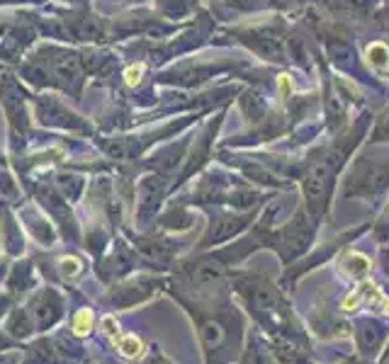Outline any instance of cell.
<instances>
[{"label": "cell", "mask_w": 389, "mask_h": 364, "mask_svg": "<svg viewBox=\"0 0 389 364\" xmlns=\"http://www.w3.org/2000/svg\"><path fill=\"white\" fill-rule=\"evenodd\" d=\"M275 3H280V5H285V3H290V0H275Z\"/></svg>", "instance_id": "2e32d148"}, {"label": "cell", "mask_w": 389, "mask_h": 364, "mask_svg": "<svg viewBox=\"0 0 389 364\" xmlns=\"http://www.w3.org/2000/svg\"><path fill=\"white\" fill-rule=\"evenodd\" d=\"M199 335H202L204 345H207L209 350H214V347H219V345L224 342V330H222V326H219V323H214V321L202 323V330H199Z\"/></svg>", "instance_id": "52a82bcc"}, {"label": "cell", "mask_w": 389, "mask_h": 364, "mask_svg": "<svg viewBox=\"0 0 389 364\" xmlns=\"http://www.w3.org/2000/svg\"><path fill=\"white\" fill-rule=\"evenodd\" d=\"M10 345V340H8V335L5 333H0V350H5V347Z\"/></svg>", "instance_id": "5bb4252c"}, {"label": "cell", "mask_w": 389, "mask_h": 364, "mask_svg": "<svg viewBox=\"0 0 389 364\" xmlns=\"http://www.w3.org/2000/svg\"><path fill=\"white\" fill-rule=\"evenodd\" d=\"M29 314H32L37 330H49V328H54L56 323L61 321V316H64V301H61V296L56 294V291L44 289L34 296L32 306H29Z\"/></svg>", "instance_id": "6da1fadb"}, {"label": "cell", "mask_w": 389, "mask_h": 364, "mask_svg": "<svg viewBox=\"0 0 389 364\" xmlns=\"http://www.w3.org/2000/svg\"><path fill=\"white\" fill-rule=\"evenodd\" d=\"M5 306H8V301H5V299H0V316H3V314H5V311H3V309H5Z\"/></svg>", "instance_id": "9a60e30c"}, {"label": "cell", "mask_w": 389, "mask_h": 364, "mask_svg": "<svg viewBox=\"0 0 389 364\" xmlns=\"http://www.w3.org/2000/svg\"><path fill=\"white\" fill-rule=\"evenodd\" d=\"M255 49L273 61L285 59V42L278 32H258L255 34Z\"/></svg>", "instance_id": "277c9868"}, {"label": "cell", "mask_w": 389, "mask_h": 364, "mask_svg": "<svg viewBox=\"0 0 389 364\" xmlns=\"http://www.w3.org/2000/svg\"><path fill=\"white\" fill-rule=\"evenodd\" d=\"M329 163L319 161L311 166L309 175H306V197H309V204L319 212L321 204H324L326 197V184H329Z\"/></svg>", "instance_id": "7a4b0ae2"}, {"label": "cell", "mask_w": 389, "mask_h": 364, "mask_svg": "<svg viewBox=\"0 0 389 364\" xmlns=\"http://www.w3.org/2000/svg\"><path fill=\"white\" fill-rule=\"evenodd\" d=\"M93 323H95L93 311H90V309H80V311H76L73 328H71V330H73L76 337H85L90 330H93Z\"/></svg>", "instance_id": "8992f818"}, {"label": "cell", "mask_w": 389, "mask_h": 364, "mask_svg": "<svg viewBox=\"0 0 389 364\" xmlns=\"http://www.w3.org/2000/svg\"><path fill=\"white\" fill-rule=\"evenodd\" d=\"M280 90H283V95H288V92H290V83H288V78H285V75L280 78Z\"/></svg>", "instance_id": "4fadbf2b"}, {"label": "cell", "mask_w": 389, "mask_h": 364, "mask_svg": "<svg viewBox=\"0 0 389 364\" xmlns=\"http://www.w3.org/2000/svg\"><path fill=\"white\" fill-rule=\"evenodd\" d=\"M367 61H370L375 68H387L389 66V49L382 42H375L367 46Z\"/></svg>", "instance_id": "ba28073f"}, {"label": "cell", "mask_w": 389, "mask_h": 364, "mask_svg": "<svg viewBox=\"0 0 389 364\" xmlns=\"http://www.w3.org/2000/svg\"><path fill=\"white\" fill-rule=\"evenodd\" d=\"M112 345H115V350L120 352L122 357H127V360H136V357L144 355V342H141V337H136L134 333H120L117 337H112Z\"/></svg>", "instance_id": "5b68a950"}, {"label": "cell", "mask_w": 389, "mask_h": 364, "mask_svg": "<svg viewBox=\"0 0 389 364\" xmlns=\"http://www.w3.org/2000/svg\"><path fill=\"white\" fill-rule=\"evenodd\" d=\"M100 328H102V333L110 337V340L120 335V323H117V316H112V314H107L105 319L100 321Z\"/></svg>", "instance_id": "8fae6325"}, {"label": "cell", "mask_w": 389, "mask_h": 364, "mask_svg": "<svg viewBox=\"0 0 389 364\" xmlns=\"http://www.w3.org/2000/svg\"><path fill=\"white\" fill-rule=\"evenodd\" d=\"M141 75H144V66H132V68H127L125 78L129 85H136L141 80Z\"/></svg>", "instance_id": "7c38bea8"}, {"label": "cell", "mask_w": 389, "mask_h": 364, "mask_svg": "<svg viewBox=\"0 0 389 364\" xmlns=\"http://www.w3.org/2000/svg\"><path fill=\"white\" fill-rule=\"evenodd\" d=\"M34 330H37V326H34V319H32V314H29V309H17L10 314L8 333L13 337H17V340H27V337L34 335Z\"/></svg>", "instance_id": "3957f363"}, {"label": "cell", "mask_w": 389, "mask_h": 364, "mask_svg": "<svg viewBox=\"0 0 389 364\" xmlns=\"http://www.w3.org/2000/svg\"><path fill=\"white\" fill-rule=\"evenodd\" d=\"M341 265H343V268L351 270V275H362L367 268H370V263H367V258H362V255H358V253L346 255Z\"/></svg>", "instance_id": "30bf717a"}, {"label": "cell", "mask_w": 389, "mask_h": 364, "mask_svg": "<svg viewBox=\"0 0 389 364\" xmlns=\"http://www.w3.org/2000/svg\"><path fill=\"white\" fill-rule=\"evenodd\" d=\"M59 272L64 279H78L80 275V260L73 258V255H64L59 260Z\"/></svg>", "instance_id": "9c48e42d"}]
</instances>
